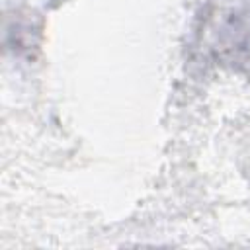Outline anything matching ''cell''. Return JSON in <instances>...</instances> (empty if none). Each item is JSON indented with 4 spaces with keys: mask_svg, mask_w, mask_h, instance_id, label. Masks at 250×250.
Returning <instances> with one entry per match:
<instances>
[{
    "mask_svg": "<svg viewBox=\"0 0 250 250\" xmlns=\"http://www.w3.org/2000/svg\"><path fill=\"white\" fill-rule=\"evenodd\" d=\"M205 35L223 64L250 76V0H213Z\"/></svg>",
    "mask_w": 250,
    "mask_h": 250,
    "instance_id": "6da1fadb",
    "label": "cell"
}]
</instances>
